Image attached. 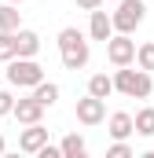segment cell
Segmentation results:
<instances>
[{
	"instance_id": "3957f363",
	"label": "cell",
	"mask_w": 154,
	"mask_h": 158,
	"mask_svg": "<svg viewBox=\"0 0 154 158\" xmlns=\"http://www.w3.org/2000/svg\"><path fill=\"white\" fill-rule=\"evenodd\" d=\"M7 85L11 88H33L37 81H44V66H40L37 59H26V55H15V59H7Z\"/></svg>"
},
{
	"instance_id": "7402d4cb",
	"label": "cell",
	"mask_w": 154,
	"mask_h": 158,
	"mask_svg": "<svg viewBox=\"0 0 154 158\" xmlns=\"http://www.w3.org/2000/svg\"><path fill=\"white\" fill-rule=\"evenodd\" d=\"M77 7L81 11H95V7H103V0H77Z\"/></svg>"
},
{
	"instance_id": "d6986e66",
	"label": "cell",
	"mask_w": 154,
	"mask_h": 158,
	"mask_svg": "<svg viewBox=\"0 0 154 158\" xmlns=\"http://www.w3.org/2000/svg\"><path fill=\"white\" fill-rule=\"evenodd\" d=\"M107 158H132V147H128L125 140H114V143L107 147Z\"/></svg>"
},
{
	"instance_id": "e0dca14e",
	"label": "cell",
	"mask_w": 154,
	"mask_h": 158,
	"mask_svg": "<svg viewBox=\"0 0 154 158\" xmlns=\"http://www.w3.org/2000/svg\"><path fill=\"white\" fill-rule=\"evenodd\" d=\"M136 66L147 70V74H154V40H143L136 48Z\"/></svg>"
},
{
	"instance_id": "30bf717a",
	"label": "cell",
	"mask_w": 154,
	"mask_h": 158,
	"mask_svg": "<svg viewBox=\"0 0 154 158\" xmlns=\"http://www.w3.org/2000/svg\"><path fill=\"white\" fill-rule=\"evenodd\" d=\"M88 15H92V19H88V37L107 44V37L114 33V26H110V15H107L103 7H95V11H88Z\"/></svg>"
},
{
	"instance_id": "8992f818",
	"label": "cell",
	"mask_w": 154,
	"mask_h": 158,
	"mask_svg": "<svg viewBox=\"0 0 154 158\" xmlns=\"http://www.w3.org/2000/svg\"><path fill=\"white\" fill-rule=\"evenodd\" d=\"M107 118V99H95V96H84V99H77V121L81 125H99V121Z\"/></svg>"
},
{
	"instance_id": "9c48e42d",
	"label": "cell",
	"mask_w": 154,
	"mask_h": 158,
	"mask_svg": "<svg viewBox=\"0 0 154 158\" xmlns=\"http://www.w3.org/2000/svg\"><path fill=\"white\" fill-rule=\"evenodd\" d=\"M103 121H107L110 140H128V136H132V114H128V110H114L110 118H103Z\"/></svg>"
},
{
	"instance_id": "9a60e30c",
	"label": "cell",
	"mask_w": 154,
	"mask_h": 158,
	"mask_svg": "<svg viewBox=\"0 0 154 158\" xmlns=\"http://www.w3.org/2000/svg\"><path fill=\"white\" fill-rule=\"evenodd\" d=\"M88 96H95V99L114 96V77H107V74H92V77H88Z\"/></svg>"
},
{
	"instance_id": "5b68a950",
	"label": "cell",
	"mask_w": 154,
	"mask_h": 158,
	"mask_svg": "<svg viewBox=\"0 0 154 158\" xmlns=\"http://www.w3.org/2000/svg\"><path fill=\"white\" fill-rule=\"evenodd\" d=\"M107 59H110L114 66L136 63V40H132V33H110V37H107Z\"/></svg>"
},
{
	"instance_id": "ba28073f",
	"label": "cell",
	"mask_w": 154,
	"mask_h": 158,
	"mask_svg": "<svg viewBox=\"0 0 154 158\" xmlns=\"http://www.w3.org/2000/svg\"><path fill=\"white\" fill-rule=\"evenodd\" d=\"M11 114H15V121H18V125H33V121L44 118V107H40L33 96H26V99H15Z\"/></svg>"
},
{
	"instance_id": "6da1fadb",
	"label": "cell",
	"mask_w": 154,
	"mask_h": 158,
	"mask_svg": "<svg viewBox=\"0 0 154 158\" xmlns=\"http://www.w3.org/2000/svg\"><path fill=\"white\" fill-rule=\"evenodd\" d=\"M59 55H63V66L66 70H84L92 48H88V40H84L81 30L66 26V30H59Z\"/></svg>"
},
{
	"instance_id": "4fadbf2b",
	"label": "cell",
	"mask_w": 154,
	"mask_h": 158,
	"mask_svg": "<svg viewBox=\"0 0 154 158\" xmlns=\"http://www.w3.org/2000/svg\"><path fill=\"white\" fill-rule=\"evenodd\" d=\"M132 132H140V136H154V107H143V110H136L132 114Z\"/></svg>"
},
{
	"instance_id": "8fae6325",
	"label": "cell",
	"mask_w": 154,
	"mask_h": 158,
	"mask_svg": "<svg viewBox=\"0 0 154 158\" xmlns=\"http://www.w3.org/2000/svg\"><path fill=\"white\" fill-rule=\"evenodd\" d=\"M40 52V37L33 33V30H15V55H26V59H37Z\"/></svg>"
},
{
	"instance_id": "7a4b0ae2",
	"label": "cell",
	"mask_w": 154,
	"mask_h": 158,
	"mask_svg": "<svg viewBox=\"0 0 154 158\" xmlns=\"http://www.w3.org/2000/svg\"><path fill=\"white\" fill-rule=\"evenodd\" d=\"M114 92L128 96V99H147L154 92V81H151L147 70H132V63H128V66L114 70Z\"/></svg>"
},
{
	"instance_id": "5bb4252c",
	"label": "cell",
	"mask_w": 154,
	"mask_h": 158,
	"mask_svg": "<svg viewBox=\"0 0 154 158\" xmlns=\"http://www.w3.org/2000/svg\"><path fill=\"white\" fill-rule=\"evenodd\" d=\"M33 99L48 110V107L59 99V85H55V81H37V85H33Z\"/></svg>"
},
{
	"instance_id": "2e32d148",
	"label": "cell",
	"mask_w": 154,
	"mask_h": 158,
	"mask_svg": "<svg viewBox=\"0 0 154 158\" xmlns=\"http://www.w3.org/2000/svg\"><path fill=\"white\" fill-rule=\"evenodd\" d=\"M18 26H22V11L15 4H0V30L4 33H15Z\"/></svg>"
},
{
	"instance_id": "603a6c76",
	"label": "cell",
	"mask_w": 154,
	"mask_h": 158,
	"mask_svg": "<svg viewBox=\"0 0 154 158\" xmlns=\"http://www.w3.org/2000/svg\"><path fill=\"white\" fill-rule=\"evenodd\" d=\"M4 147H7V143H4V136H0V155H4Z\"/></svg>"
},
{
	"instance_id": "277c9868",
	"label": "cell",
	"mask_w": 154,
	"mask_h": 158,
	"mask_svg": "<svg viewBox=\"0 0 154 158\" xmlns=\"http://www.w3.org/2000/svg\"><path fill=\"white\" fill-rule=\"evenodd\" d=\"M143 19H147V4L143 0H121L117 11L110 15V26H114V33H132Z\"/></svg>"
},
{
	"instance_id": "44dd1931",
	"label": "cell",
	"mask_w": 154,
	"mask_h": 158,
	"mask_svg": "<svg viewBox=\"0 0 154 158\" xmlns=\"http://www.w3.org/2000/svg\"><path fill=\"white\" fill-rule=\"evenodd\" d=\"M37 155H40V158H63V151H59V147H51V143H44Z\"/></svg>"
},
{
	"instance_id": "52a82bcc",
	"label": "cell",
	"mask_w": 154,
	"mask_h": 158,
	"mask_svg": "<svg viewBox=\"0 0 154 158\" xmlns=\"http://www.w3.org/2000/svg\"><path fill=\"white\" fill-rule=\"evenodd\" d=\"M48 143V129L40 125V121H33V125H26L22 132H18V147L26 151V155H37L40 147Z\"/></svg>"
},
{
	"instance_id": "7c38bea8",
	"label": "cell",
	"mask_w": 154,
	"mask_h": 158,
	"mask_svg": "<svg viewBox=\"0 0 154 158\" xmlns=\"http://www.w3.org/2000/svg\"><path fill=\"white\" fill-rule=\"evenodd\" d=\"M59 151H63V158H84L88 143H84V136H81V132H70V136H63Z\"/></svg>"
},
{
	"instance_id": "cb8c5ba5",
	"label": "cell",
	"mask_w": 154,
	"mask_h": 158,
	"mask_svg": "<svg viewBox=\"0 0 154 158\" xmlns=\"http://www.w3.org/2000/svg\"><path fill=\"white\" fill-rule=\"evenodd\" d=\"M7 4H22V0H7Z\"/></svg>"
},
{
	"instance_id": "ffe728a7",
	"label": "cell",
	"mask_w": 154,
	"mask_h": 158,
	"mask_svg": "<svg viewBox=\"0 0 154 158\" xmlns=\"http://www.w3.org/2000/svg\"><path fill=\"white\" fill-rule=\"evenodd\" d=\"M11 107H15V96H11L7 88H0V118H7V114H11Z\"/></svg>"
},
{
	"instance_id": "ac0fdd59",
	"label": "cell",
	"mask_w": 154,
	"mask_h": 158,
	"mask_svg": "<svg viewBox=\"0 0 154 158\" xmlns=\"http://www.w3.org/2000/svg\"><path fill=\"white\" fill-rule=\"evenodd\" d=\"M15 59V33H4L0 30V63Z\"/></svg>"
}]
</instances>
